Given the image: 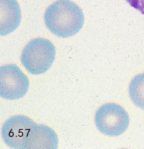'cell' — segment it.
Returning a JSON list of instances; mask_svg holds the SVG:
<instances>
[{"instance_id": "cell-1", "label": "cell", "mask_w": 144, "mask_h": 149, "mask_svg": "<svg viewBox=\"0 0 144 149\" xmlns=\"http://www.w3.org/2000/svg\"><path fill=\"white\" fill-rule=\"evenodd\" d=\"M44 19L48 29L62 38L76 34L84 22L82 10L70 0H58L53 3L46 10Z\"/></svg>"}, {"instance_id": "cell-2", "label": "cell", "mask_w": 144, "mask_h": 149, "mask_svg": "<svg viewBox=\"0 0 144 149\" xmlns=\"http://www.w3.org/2000/svg\"><path fill=\"white\" fill-rule=\"evenodd\" d=\"M56 49L49 40L42 38H34L24 47L21 56L22 64L33 75L45 72L55 58Z\"/></svg>"}, {"instance_id": "cell-3", "label": "cell", "mask_w": 144, "mask_h": 149, "mask_svg": "<svg viewBox=\"0 0 144 149\" xmlns=\"http://www.w3.org/2000/svg\"><path fill=\"white\" fill-rule=\"evenodd\" d=\"M95 121L96 127L102 133L109 136H117L127 130L129 118L122 107L115 103H108L96 111Z\"/></svg>"}, {"instance_id": "cell-4", "label": "cell", "mask_w": 144, "mask_h": 149, "mask_svg": "<svg viewBox=\"0 0 144 149\" xmlns=\"http://www.w3.org/2000/svg\"><path fill=\"white\" fill-rule=\"evenodd\" d=\"M28 77L15 64H6L0 68V96L7 100L22 98L28 92Z\"/></svg>"}, {"instance_id": "cell-5", "label": "cell", "mask_w": 144, "mask_h": 149, "mask_svg": "<svg viewBox=\"0 0 144 149\" xmlns=\"http://www.w3.org/2000/svg\"><path fill=\"white\" fill-rule=\"evenodd\" d=\"M36 124L27 116L15 115L5 122L1 129V136L5 144L10 148L23 149L31 129Z\"/></svg>"}, {"instance_id": "cell-6", "label": "cell", "mask_w": 144, "mask_h": 149, "mask_svg": "<svg viewBox=\"0 0 144 149\" xmlns=\"http://www.w3.org/2000/svg\"><path fill=\"white\" fill-rule=\"evenodd\" d=\"M58 138L52 129L44 125L35 124L31 129L23 149H56Z\"/></svg>"}, {"instance_id": "cell-7", "label": "cell", "mask_w": 144, "mask_h": 149, "mask_svg": "<svg viewBox=\"0 0 144 149\" xmlns=\"http://www.w3.org/2000/svg\"><path fill=\"white\" fill-rule=\"evenodd\" d=\"M0 34L6 35L20 23L21 12L16 0H0Z\"/></svg>"}, {"instance_id": "cell-8", "label": "cell", "mask_w": 144, "mask_h": 149, "mask_svg": "<svg viewBox=\"0 0 144 149\" xmlns=\"http://www.w3.org/2000/svg\"><path fill=\"white\" fill-rule=\"evenodd\" d=\"M129 93L134 103L144 109V73L133 78L129 86Z\"/></svg>"}, {"instance_id": "cell-9", "label": "cell", "mask_w": 144, "mask_h": 149, "mask_svg": "<svg viewBox=\"0 0 144 149\" xmlns=\"http://www.w3.org/2000/svg\"><path fill=\"white\" fill-rule=\"evenodd\" d=\"M134 8L139 10L144 15V0H126Z\"/></svg>"}]
</instances>
